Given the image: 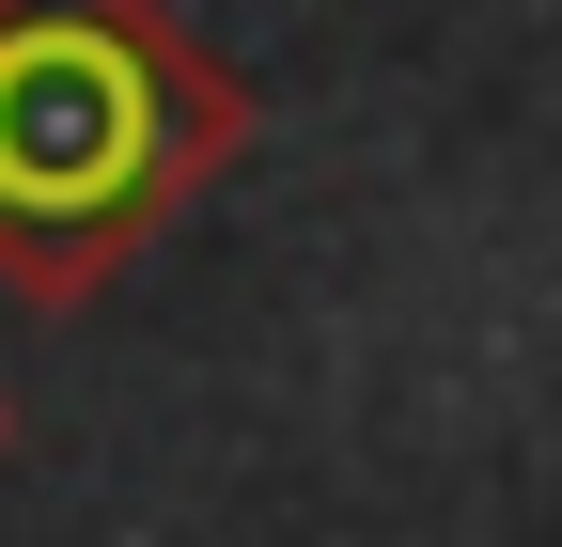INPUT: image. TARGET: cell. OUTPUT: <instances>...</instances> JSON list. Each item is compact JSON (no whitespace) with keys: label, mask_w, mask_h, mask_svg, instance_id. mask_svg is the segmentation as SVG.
<instances>
[{"label":"cell","mask_w":562,"mask_h":547,"mask_svg":"<svg viewBox=\"0 0 562 547\" xmlns=\"http://www.w3.org/2000/svg\"><path fill=\"white\" fill-rule=\"evenodd\" d=\"M235 157L250 79L172 0H0V298H110Z\"/></svg>","instance_id":"1"}]
</instances>
